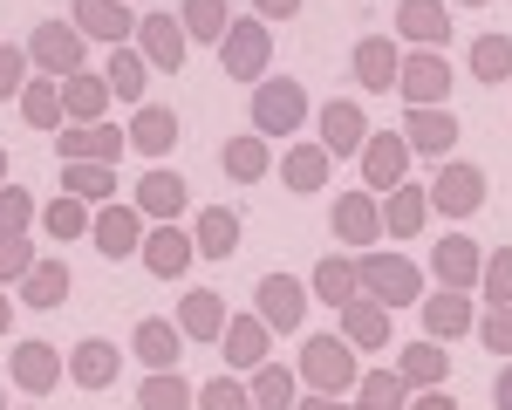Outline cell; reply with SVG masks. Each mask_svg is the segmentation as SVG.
I'll return each instance as SVG.
<instances>
[{
    "label": "cell",
    "mask_w": 512,
    "mask_h": 410,
    "mask_svg": "<svg viewBox=\"0 0 512 410\" xmlns=\"http://www.w3.org/2000/svg\"><path fill=\"white\" fill-rule=\"evenodd\" d=\"M396 69H403L396 41H383V35H362V41H355V82H362L369 96H383V89H396Z\"/></svg>",
    "instance_id": "25"
},
{
    "label": "cell",
    "mask_w": 512,
    "mask_h": 410,
    "mask_svg": "<svg viewBox=\"0 0 512 410\" xmlns=\"http://www.w3.org/2000/svg\"><path fill=\"white\" fill-rule=\"evenodd\" d=\"M130 205H137V212H144V219H158V226H171V219H178V212H185V205H192V185H185V178H178V171H144V178H137V192H130Z\"/></svg>",
    "instance_id": "14"
},
{
    "label": "cell",
    "mask_w": 512,
    "mask_h": 410,
    "mask_svg": "<svg viewBox=\"0 0 512 410\" xmlns=\"http://www.w3.org/2000/svg\"><path fill=\"white\" fill-rule=\"evenodd\" d=\"M294 369H301V383L315 390V397H349L355 383H362V369H355V342L335 328V335H308L301 342V356H294Z\"/></svg>",
    "instance_id": "1"
},
{
    "label": "cell",
    "mask_w": 512,
    "mask_h": 410,
    "mask_svg": "<svg viewBox=\"0 0 512 410\" xmlns=\"http://www.w3.org/2000/svg\"><path fill=\"white\" fill-rule=\"evenodd\" d=\"M308 294H315V287H301L294 274H267L260 294H253V315L274 328V335H294V328L308 322Z\"/></svg>",
    "instance_id": "10"
},
{
    "label": "cell",
    "mask_w": 512,
    "mask_h": 410,
    "mask_svg": "<svg viewBox=\"0 0 512 410\" xmlns=\"http://www.w3.org/2000/svg\"><path fill=\"white\" fill-rule=\"evenodd\" d=\"M253 410H294V369H253Z\"/></svg>",
    "instance_id": "46"
},
{
    "label": "cell",
    "mask_w": 512,
    "mask_h": 410,
    "mask_svg": "<svg viewBox=\"0 0 512 410\" xmlns=\"http://www.w3.org/2000/svg\"><path fill=\"white\" fill-rule=\"evenodd\" d=\"M274 171H280V185H287V192H321V185H328V171H335V158H328L321 144H294Z\"/></svg>",
    "instance_id": "34"
},
{
    "label": "cell",
    "mask_w": 512,
    "mask_h": 410,
    "mask_svg": "<svg viewBox=\"0 0 512 410\" xmlns=\"http://www.w3.org/2000/svg\"><path fill=\"white\" fill-rule=\"evenodd\" d=\"M185 35L192 41H226V28H233V7L226 0H185Z\"/></svg>",
    "instance_id": "43"
},
{
    "label": "cell",
    "mask_w": 512,
    "mask_h": 410,
    "mask_svg": "<svg viewBox=\"0 0 512 410\" xmlns=\"http://www.w3.org/2000/svg\"><path fill=\"white\" fill-rule=\"evenodd\" d=\"M396 28L417 48H444L451 41V7L444 0H396Z\"/></svg>",
    "instance_id": "18"
},
{
    "label": "cell",
    "mask_w": 512,
    "mask_h": 410,
    "mask_svg": "<svg viewBox=\"0 0 512 410\" xmlns=\"http://www.w3.org/2000/svg\"><path fill=\"white\" fill-rule=\"evenodd\" d=\"M0 185H7V151H0Z\"/></svg>",
    "instance_id": "59"
},
{
    "label": "cell",
    "mask_w": 512,
    "mask_h": 410,
    "mask_svg": "<svg viewBox=\"0 0 512 410\" xmlns=\"http://www.w3.org/2000/svg\"><path fill=\"white\" fill-rule=\"evenodd\" d=\"M315 294L328 301V308H335V315H342L355 294H362V274H355L349 253H335V260H321V267H315Z\"/></svg>",
    "instance_id": "41"
},
{
    "label": "cell",
    "mask_w": 512,
    "mask_h": 410,
    "mask_svg": "<svg viewBox=\"0 0 512 410\" xmlns=\"http://www.w3.org/2000/svg\"><path fill=\"white\" fill-rule=\"evenodd\" d=\"M396 89L410 96V110H437V103L451 96V62H444V48H417V55H403Z\"/></svg>",
    "instance_id": "9"
},
{
    "label": "cell",
    "mask_w": 512,
    "mask_h": 410,
    "mask_svg": "<svg viewBox=\"0 0 512 410\" xmlns=\"http://www.w3.org/2000/svg\"><path fill=\"white\" fill-rule=\"evenodd\" d=\"M410 137L403 130H369V144H362V192H396L403 185V171H410Z\"/></svg>",
    "instance_id": "8"
},
{
    "label": "cell",
    "mask_w": 512,
    "mask_h": 410,
    "mask_svg": "<svg viewBox=\"0 0 512 410\" xmlns=\"http://www.w3.org/2000/svg\"><path fill=\"white\" fill-rule=\"evenodd\" d=\"M342 335L355 342V356H362V349H383V342H390V308L369 301V294H355L349 308H342Z\"/></svg>",
    "instance_id": "32"
},
{
    "label": "cell",
    "mask_w": 512,
    "mask_h": 410,
    "mask_svg": "<svg viewBox=\"0 0 512 410\" xmlns=\"http://www.w3.org/2000/svg\"><path fill=\"white\" fill-rule=\"evenodd\" d=\"M130 349H137V363H144V369H178L185 335H178V322H164V315H144L137 335H130Z\"/></svg>",
    "instance_id": "22"
},
{
    "label": "cell",
    "mask_w": 512,
    "mask_h": 410,
    "mask_svg": "<svg viewBox=\"0 0 512 410\" xmlns=\"http://www.w3.org/2000/svg\"><path fill=\"white\" fill-rule=\"evenodd\" d=\"M103 76H110V89H117L123 103H130V96H144V76H151V62H144V55L123 41V48H110V69H103Z\"/></svg>",
    "instance_id": "44"
},
{
    "label": "cell",
    "mask_w": 512,
    "mask_h": 410,
    "mask_svg": "<svg viewBox=\"0 0 512 410\" xmlns=\"http://www.w3.org/2000/svg\"><path fill=\"white\" fill-rule=\"evenodd\" d=\"M137 55L164 69V76H185V55H192V35H185V21L178 14H144L137 21Z\"/></svg>",
    "instance_id": "7"
},
{
    "label": "cell",
    "mask_w": 512,
    "mask_h": 410,
    "mask_svg": "<svg viewBox=\"0 0 512 410\" xmlns=\"http://www.w3.org/2000/svg\"><path fill=\"white\" fill-rule=\"evenodd\" d=\"M444 7H492V0H444Z\"/></svg>",
    "instance_id": "58"
},
{
    "label": "cell",
    "mask_w": 512,
    "mask_h": 410,
    "mask_svg": "<svg viewBox=\"0 0 512 410\" xmlns=\"http://www.w3.org/2000/svg\"><path fill=\"white\" fill-rule=\"evenodd\" d=\"M362 144H369V117H362V103L335 96V103L321 110V151H328V158H362Z\"/></svg>",
    "instance_id": "15"
},
{
    "label": "cell",
    "mask_w": 512,
    "mask_h": 410,
    "mask_svg": "<svg viewBox=\"0 0 512 410\" xmlns=\"http://www.w3.org/2000/svg\"><path fill=\"white\" fill-rule=\"evenodd\" d=\"M472 322H478V308L458 294V287H437V294H424V335H431V342H458Z\"/></svg>",
    "instance_id": "20"
},
{
    "label": "cell",
    "mask_w": 512,
    "mask_h": 410,
    "mask_svg": "<svg viewBox=\"0 0 512 410\" xmlns=\"http://www.w3.org/2000/svg\"><path fill=\"white\" fill-rule=\"evenodd\" d=\"M492 410H512V363L492 376Z\"/></svg>",
    "instance_id": "55"
},
{
    "label": "cell",
    "mask_w": 512,
    "mask_h": 410,
    "mask_svg": "<svg viewBox=\"0 0 512 410\" xmlns=\"http://www.w3.org/2000/svg\"><path fill=\"white\" fill-rule=\"evenodd\" d=\"M355 274H362V294L383 301V308H410V301H424V274H417L410 260H396V253H362Z\"/></svg>",
    "instance_id": "4"
},
{
    "label": "cell",
    "mask_w": 512,
    "mask_h": 410,
    "mask_svg": "<svg viewBox=\"0 0 512 410\" xmlns=\"http://www.w3.org/2000/svg\"><path fill=\"white\" fill-rule=\"evenodd\" d=\"M0 410H7V390H0Z\"/></svg>",
    "instance_id": "60"
},
{
    "label": "cell",
    "mask_w": 512,
    "mask_h": 410,
    "mask_svg": "<svg viewBox=\"0 0 512 410\" xmlns=\"http://www.w3.org/2000/svg\"><path fill=\"white\" fill-rule=\"evenodd\" d=\"M396 369H403V383H410V390H444V376H451V356H444V342H410Z\"/></svg>",
    "instance_id": "37"
},
{
    "label": "cell",
    "mask_w": 512,
    "mask_h": 410,
    "mask_svg": "<svg viewBox=\"0 0 512 410\" xmlns=\"http://www.w3.org/2000/svg\"><path fill=\"white\" fill-rule=\"evenodd\" d=\"M14 103H21V123L28 130H62L69 123V103H62V82L55 76H28V89Z\"/></svg>",
    "instance_id": "29"
},
{
    "label": "cell",
    "mask_w": 512,
    "mask_h": 410,
    "mask_svg": "<svg viewBox=\"0 0 512 410\" xmlns=\"http://www.w3.org/2000/svg\"><path fill=\"white\" fill-rule=\"evenodd\" d=\"M28 267H35V246L28 240H0V281H28Z\"/></svg>",
    "instance_id": "52"
},
{
    "label": "cell",
    "mask_w": 512,
    "mask_h": 410,
    "mask_svg": "<svg viewBox=\"0 0 512 410\" xmlns=\"http://www.w3.org/2000/svg\"><path fill=\"white\" fill-rule=\"evenodd\" d=\"M431 192V212H444V219H472V212H485V171L478 164H437V178L424 185Z\"/></svg>",
    "instance_id": "5"
},
{
    "label": "cell",
    "mask_w": 512,
    "mask_h": 410,
    "mask_svg": "<svg viewBox=\"0 0 512 410\" xmlns=\"http://www.w3.org/2000/svg\"><path fill=\"white\" fill-rule=\"evenodd\" d=\"M219 171L233 178V185H260L267 171H274V151H267V137L253 130V137H233L226 151H219Z\"/></svg>",
    "instance_id": "33"
},
{
    "label": "cell",
    "mask_w": 512,
    "mask_h": 410,
    "mask_svg": "<svg viewBox=\"0 0 512 410\" xmlns=\"http://www.w3.org/2000/svg\"><path fill=\"white\" fill-rule=\"evenodd\" d=\"M410 410H458V404H451V390H417Z\"/></svg>",
    "instance_id": "54"
},
{
    "label": "cell",
    "mask_w": 512,
    "mask_h": 410,
    "mask_svg": "<svg viewBox=\"0 0 512 410\" xmlns=\"http://www.w3.org/2000/svg\"><path fill=\"white\" fill-rule=\"evenodd\" d=\"M294 410H349V404H342V397H301Z\"/></svg>",
    "instance_id": "56"
},
{
    "label": "cell",
    "mask_w": 512,
    "mask_h": 410,
    "mask_svg": "<svg viewBox=\"0 0 512 410\" xmlns=\"http://www.w3.org/2000/svg\"><path fill=\"white\" fill-rule=\"evenodd\" d=\"M62 103H69V123H103V117H110V103H117V89H110V76L76 69V76L62 82Z\"/></svg>",
    "instance_id": "28"
},
{
    "label": "cell",
    "mask_w": 512,
    "mask_h": 410,
    "mask_svg": "<svg viewBox=\"0 0 512 410\" xmlns=\"http://www.w3.org/2000/svg\"><path fill=\"white\" fill-rule=\"evenodd\" d=\"M28 226H35V192L0 185V240H28Z\"/></svg>",
    "instance_id": "45"
},
{
    "label": "cell",
    "mask_w": 512,
    "mask_h": 410,
    "mask_svg": "<svg viewBox=\"0 0 512 410\" xmlns=\"http://www.w3.org/2000/svg\"><path fill=\"white\" fill-rule=\"evenodd\" d=\"M260 7V21H294L301 14V0H253Z\"/></svg>",
    "instance_id": "53"
},
{
    "label": "cell",
    "mask_w": 512,
    "mask_h": 410,
    "mask_svg": "<svg viewBox=\"0 0 512 410\" xmlns=\"http://www.w3.org/2000/svg\"><path fill=\"white\" fill-rule=\"evenodd\" d=\"M328 226H335V240L342 246H369L383 240V205H376V192H342V199L328 205Z\"/></svg>",
    "instance_id": "12"
},
{
    "label": "cell",
    "mask_w": 512,
    "mask_h": 410,
    "mask_svg": "<svg viewBox=\"0 0 512 410\" xmlns=\"http://www.w3.org/2000/svg\"><path fill=\"white\" fill-rule=\"evenodd\" d=\"M89 233H96V246H103L110 260H130V253H144V212H137V205H103Z\"/></svg>",
    "instance_id": "17"
},
{
    "label": "cell",
    "mask_w": 512,
    "mask_h": 410,
    "mask_svg": "<svg viewBox=\"0 0 512 410\" xmlns=\"http://www.w3.org/2000/svg\"><path fill=\"white\" fill-rule=\"evenodd\" d=\"M198 410H253V390H239V376H212L198 390Z\"/></svg>",
    "instance_id": "49"
},
{
    "label": "cell",
    "mask_w": 512,
    "mask_h": 410,
    "mask_svg": "<svg viewBox=\"0 0 512 410\" xmlns=\"http://www.w3.org/2000/svg\"><path fill=\"white\" fill-rule=\"evenodd\" d=\"M178 335H185V342H219V335H226V301H219L212 287H192L185 308H178Z\"/></svg>",
    "instance_id": "31"
},
{
    "label": "cell",
    "mask_w": 512,
    "mask_h": 410,
    "mask_svg": "<svg viewBox=\"0 0 512 410\" xmlns=\"http://www.w3.org/2000/svg\"><path fill=\"white\" fill-rule=\"evenodd\" d=\"M76 28L89 41H130V7L123 0H76Z\"/></svg>",
    "instance_id": "35"
},
{
    "label": "cell",
    "mask_w": 512,
    "mask_h": 410,
    "mask_svg": "<svg viewBox=\"0 0 512 410\" xmlns=\"http://www.w3.org/2000/svg\"><path fill=\"white\" fill-rule=\"evenodd\" d=\"M478 287H485V308H512V246L485 253V274H478Z\"/></svg>",
    "instance_id": "47"
},
{
    "label": "cell",
    "mask_w": 512,
    "mask_h": 410,
    "mask_svg": "<svg viewBox=\"0 0 512 410\" xmlns=\"http://www.w3.org/2000/svg\"><path fill=\"white\" fill-rule=\"evenodd\" d=\"M478 342H485L499 363H512V308H485V322H478Z\"/></svg>",
    "instance_id": "50"
},
{
    "label": "cell",
    "mask_w": 512,
    "mask_h": 410,
    "mask_svg": "<svg viewBox=\"0 0 512 410\" xmlns=\"http://www.w3.org/2000/svg\"><path fill=\"white\" fill-rule=\"evenodd\" d=\"M198 260V246L178 233V226H158V233H144V267L158 274V281H185V267Z\"/></svg>",
    "instance_id": "27"
},
{
    "label": "cell",
    "mask_w": 512,
    "mask_h": 410,
    "mask_svg": "<svg viewBox=\"0 0 512 410\" xmlns=\"http://www.w3.org/2000/svg\"><path fill=\"white\" fill-rule=\"evenodd\" d=\"M403 137H410V151H424V158H444V151H458V117L451 110H403Z\"/></svg>",
    "instance_id": "19"
},
{
    "label": "cell",
    "mask_w": 512,
    "mask_h": 410,
    "mask_svg": "<svg viewBox=\"0 0 512 410\" xmlns=\"http://www.w3.org/2000/svg\"><path fill=\"white\" fill-rule=\"evenodd\" d=\"M62 192L69 199H117V164H89V158H69L62 164Z\"/></svg>",
    "instance_id": "38"
},
{
    "label": "cell",
    "mask_w": 512,
    "mask_h": 410,
    "mask_svg": "<svg viewBox=\"0 0 512 410\" xmlns=\"http://www.w3.org/2000/svg\"><path fill=\"white\" fill-rule=\"evenodd\" d=\"M41 226H48V240H82V233H89V212L62 192L55 205H41Z\"/></svg>",
    "instance_id": "48"
},
{
    "label": "cell",
    "mask_w": 512,
    "mask_h": 410,
    "mask_svg": "<svg viewBox=\"0 0 512 410\" xmlns=\"http://www.w3.org/2000/svg\"><path fill=\"white\" fill-rule=\"evenodd\" d=\"M192 246H198V260H233L239 253V212L233 205H205L198 226H192Z\"/></svg>",
    "instance_id": "24"
},
{
    "label": "cell",
    "mask_w": 512,
    "mask_h": 410,
    "mask_svg": "<svg viewBox=\"0 0 512 410\" xmlns=\"http://www.w3.org/2000/svg\"><path fill=\"white\" fill-rule=\"evenodd\" d=\"M192 404H198V390L178 369H151L144 390H137V410H192Z\"/></svg>",
    "instance_id": "40"
},
{
    "label": "cell",
    "mask_w": 512,
    "mask_h": 410,
    "mask_svg": "<svg viewBox=\"0 0 512 410\" xmlns=\"http://www.w3.org/2000/svg\"><path fill=\"white\" fill-rule=\"evenodd\" d=\"M267 342H274V328L260 322V315H239L219 335V356H226V369H260L267 363Z\"/></svg>",
    "instance_id": "21"
},
{
    "label": "cell",
    "mask_w": 512,
    "mask_h": 410,
    "mask_svg": "<svg viewBox=\"0 0 512 410\" xmlns=\"http://www.w3.org/2000/svg\"><path fill=\"white\" fill-rule=\"evenodd\" d=\"M465 69H472V82H506L512 76V35H478Z\"/></svg>",
    "instance_id": "42"
},
{
    "label": "cell",
    "mask_w": 512,
    "mask_h": 410,
    "mask_svg": "<svg viewBox=\"0 0 512 410\" xmlns=\"http://www.w3.org/2000/svg\"><path fill=\"white\" fill-rule=\"evenodd\" d=\"M62 294H69V260H35L28 281H21V301L48 315V308H62Z\"/></svg>",
    "instance_id": "39"
},
{
    "label": "cell",
    "mask_w": 512,
    "mask_h": 410,
    "mask_svg": "<svg viewBox=\"0 0 512 410\" xmlns=\"http://www.w3.org/2000/svg\"><path fill=\"white\" fill-rule=\"evenodd\" d=\"M55 151H62V164L69 158L117 164L123 151H130V130H117V123H62V130H55Z\"/></svg>",
    "instance_id": "11"
},
{
    "label": "cell",
    "mask_w": 512,
    "mask_h": 410,
    "mask_svg": "<svg viewBox=\"0 0 512 410\" xmlns=\"http://www.w3.org/2000/svg\"><path fill=\"white\" fill-rule=\"evenodd\" d=\"M7 369H14V383H21L28 397H48V390H55L62 376H69V356H62L55 342H14Z\"/></svg>",
    "instance_id": "13"
},
{
    "label": "cell",
    "mask_w": 512,
    "mask_h": 410,
    "mask_svg": "<svg viewBox=\"0 0 512 410\" xmlns=\"http://www.w3.org/2000/svg\"><path fill=\"white\" fill-rule=\"evenodd\" d=\"M219 69H226L233 82H267V69H274V35H267L260 14L226 28V41H219Z\"/></svg>",
    "instance_id": "2"
},
{
    "label": "cell",
    "mask_w": 512,
    "mask_h": 410,
    "mask_svg": "<svg viewBox=\"0 0 512 410\" xmlns=\"http://www.w3.org/2000/svg\"><path fill=\"white\" fill-rule=\"evenodd\" d=\"M355 410H410V383H403V369H362V383H355Z\"/></svg>",
    "instance_id": "36"
},
{
    "label": "cell",
    "mask_w": 512,
    "mask_h": 410,
    "mask_svg": "<svg viewBox=\"0 0 512 410\" xmlns=\"http://www.w3.org/2000/svg\"><path fill=\"white\" fill-rule=\"evenodd\" d=\"M301 123H308V89L294 76H267L253 89V130L260 137H294Z\"/></svg>",
    "instance_id": "3"
},
{
    "label": "cell",
    "mask_w": 512,
    "mask_h": 410,
    "mask_svg": "<svg viewBox=\"0 0 512 410\" xmlns=\"http://www.w3.org/2000/svg\"><path fill=\"white\" fill-rule=\"evenodd\" d=\"M431 274H437L444 287H458V294H465V287H472L478 274H485V246H478V240H465V233L437 240V246H431Z\"/></svg>",
    "instance_id": "16"
},
{
    "label": "cell",
    "mask_w": 512,
    "mask_h": 410,
    "mask_svg": "<svg viewBox=\"0 0 512 410\" xmlns=\"http://www.w3.org/2000/svg\"><path fill=\"white\" fill-rule=\"evenodd\" d=\"M7 322H14V308H7V294H0V335H7Z\"/></svg>",
    "instance_id": "57"
},
{
    "label": "cell",
    "mask_w": 512,
    "mask_h": 410,
    "mask_svg": "<svg viewBox=\"0 0 512 410\" xmlns=\"http://www.w3.org/2000/svg\"><path fill=\"white\" fill-rule=\"evenodd\" d=\"M117 342H103V335H89V342H76V356H69V376H76V390H110L117 383Z\"/></svg>",
    "instance_id": "26"
},
{
    "label": "cell",
    "mask_w": 512,
    "mask_h": 410,
    "mask_svg": "<svg viewBox=\"0 0 512 410\" xmlns=\"http://www.w3.org/2000/svg\"><path fill=\"white\" fill-rule=\"evenodd\" d=\"M28 89V55L21 41H0V96H21Z\"/></svg>",
    "instance_id": "51"
},
{
    "label": "cell",
    "mask_w": 512,
    "mask_h": 410,
    "mask_svg": "<svg viewBox=\"0 0 512 410\" xmlns=\"http://www.w3.org/2000/svg\"><path fill=\"white\" fill-rule=\"evenodd\" d=\"M130 151H144V158H164V151H178V110H164V103H144V110L130 117Z\"/></svg>",
    "instance_id": "30"
},
{
    "label": "cell",
    "mask_w": 512,
    "mask_h": 410,
    "mask_svg": "<svg viewBox=\"0 0 512 410\" xmlns=\"http://www.w3.org/2000/svg\"><path fill=\"white\" fill-rule=\"evenodd\" d=\"M424 219H431V192H424V185H396V192H383V233H390V240H417Z\"/></svg>",
    "instance_id": "23"
},
{
    "label": "cell",
    "mask_w": 512,
    "mask_h": 410,
    "mask_svg": "<svg viewBox=\"0 0 512 410\" xmlns=\"http://www.w3.org/2000/svg\"><path fill=\"white\" fill-rule=\"evenodd\" d=\"M28 62H35L41 76L69 82L82 69V28L76 21H41L35 35H28Z\"/></svg>",
    "instance_id": "6"
}]
</instances>
